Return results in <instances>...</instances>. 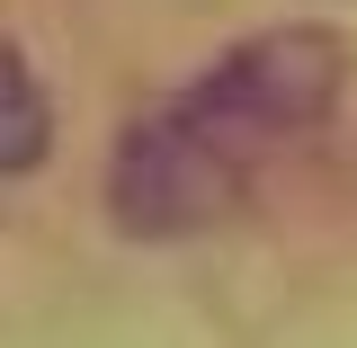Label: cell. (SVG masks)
<instances>
[{
  "label": "cell",
  "instance_id": "obj_1",
  "mask_svg": "<svg viewBox=\"0 0 357 348\" xmlns=\"http://www.w3.org/2000/svg\"><path fill=\"white\" fill-rule=\"evenodd\" d=\"M340 89H349V36H340V27H312V18H286V27L241 36L206 81L178 89V98H188L241 161H268L277 143L331 126Z\"/></svg>",
  "mask_w": 357,
  "mask_h": 348
},
{
  "label": "cell",
  "instance_id": "obj_2",
  "mask_svg": "<svg viewBox=\"0 0 357 348\" xmlns=\"http://www.w3.org/2000/svg\"><path fill=\"white\" fill-rule=\"evenodd\" d=\"M250 179H259V161H241L188 98H170V107L126 126L116 161H107V215L134 241H188L206 223L241 215Z\"/></svg>",
  "mask_w": 357,
  "mask_h": 348
},
{
  "label": "cell",
  "instance_id": "obj_3",
  "mask_svg": "<svg viewBox=\"0 0 357 348\" xmlns=\"http://www.w3.org/2000/svg\"><path fill=\"white\" fill-rule=\"evenodd\" d=\"M54 152V98H45L36 63L0 36V179H27Z\"/></svg>",
  "mask_w": 357,
  "mask_h": 348
}]
</instances>
